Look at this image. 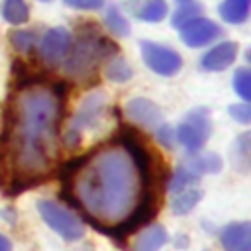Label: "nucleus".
I'll use <instances>...</instances> for the list:
<instances>
[{"label": "nucleus", "instance_id": "obj_13", "mask_svg": "<svg viewBox=\"0 0 251 251\" xmlns=\"http://www.w3.org/2000/svg\"><path fill=\"white\" fill-rule=\"evenodd\" d=\"M180 165H184L186 169H190L194 175L202 176V175H216L222 169V159L212 153V151H188V155H184V159L180 161Z\"/></svg>", "mask_w": 251, "mask_h": 251}, {"label": "nucleus", "instance_id": "obj_5", "mask_svg": "<svg viewBox=\"0 0 251 251\" xmlns=\"http://www.w3.org/2000/svg\"><path fill=\"white\" fill-rule=\"evenodd\" d=\"M37 210L43 222L65 241H78L84 235V222L80 216L71 212L69 208L53 202V200H39Z\"/></svg>", "mask_w": 251, "mask_h": 251}, {"label": "nucleus", "instance_id": "obj_11", "mask_svg": "<svg viewBox=\"0 0 251 251\" xmlns=\"http://www.w3.org/2000/svg\"><path fill=\"white\" fill-rule=\"evenodd\" d=\"M126 114L133 124L143 126V127H153L155 129L163 122L161 108L155 102H151L149 98H131L126 104Z\"/></svg>", "mask_w": 251, "mask_h": 251}, {"label": "nucleus", "instance_id": "obj_26", "mask_svg": "<svg viewBox=\"0 0 251 251\" xmlns=\"http://www.w3.org/2000/svg\"><path fill=\"white\" fill-rule=\"evenodd\" d=\"M155 137H157V141H159L163 147H167V149L175 147V143H176V135H175V129H173L171 126L163 124V122H161L157 127H155Z\"/></svg>", "mask_w": 251, "mask_h": 251}, {"label": "nucleus", "instance_id": "obj_4", "mask_svg": "<svg viewBox=\"0 0 251 251\" xmlns=\"http://www.w3.org/2000/svg\"><path fill=\"white\" fill-rule=\"evenodd\" d=\"M104 110H106V96L104 92L96 90V92H90L82 104L78 106L76 114L73 116L65 135H63V143L67 147H76L80 143V137L86 129H94L100 126L102 118H104Z\"/></svg>", "mask_w": 251, "mask_h": 251}, {"label": "nucleus", "instance_id": "obj_6", "mask_svg": "<svg viewBox=\"0 0 251 251\" xmlns=\"http://www.w3.org/2000/svg\"><path fill=\"white\" fill-rule=\"evenodd\" d=\"M212 133V120L208 108H194L190 110L182 122L176 126L175 135L176 141L186 149V151H198L204 147L206 139Z\"/></svg>", "mask_w": 251, "mask_h": 251}, {"label": "nucleus", "instance_id": "obj_1", "mask_svg": "<svg viewBox=\"0 0 251 251\" xmlns=\"http://www.w3.org/2000/svg\"><path fill=\"white\" fill-rule=\"evenodd\" d=\"M63 198L80 210L102 233H112L153 190L151 173H141L129 149L118 139L63 169Z\"/></svg>", "mask_w": 251, "mask_h": 251}, {"label": "nucleus", "instance_id": "obj_2", "mask_svg": "<svg viewBox=\"0 0 251 251\" xmlns=\"http://www.w3.org/2000/svg\"><path fill=\"white\" fill-rule=\"evenodd\" d=\"M63 118L61 90L29 82L16 94L8 112L6 131L0 137L14 159V192L39 182L59 151V126Z\"/></svg>", "mask_w": 251, "mask_h": 251}, {"label": "nucleus", "instance_id": "obj_8", "mask_svg": "<svg viewBox=\"0 0 251 251\" xmlns=\"http://www.w3.org/2000/svg\"><path fill=\"white\" fill-rule=\"evenodd\" d=\"M71 45H73L71 31L63 25H57V27L47 29L45 35L37 41V53L45 65L55 67L65 61V57L71 51Z\"/></svg>", "mask_w": 251, "mask_h": 251}, {"label": "nucleus", "instance_id": "obj_10", "mask_svg": "<svg viewBox=\"0 0 251 251\" xmlns=\"http://www.w3.org/2000/svg\"><path fill=\"white\" fill-rule=\"evenodd\" d=\"M237 43L233 41H220L214 47H210L202 57H200V67L208 73H220L231 67L237 59Z\"/></svg>", "mask_w": 251, "mask_h": 251}, {"label": "nucleus", "instance_id": "obj_7", "mask_svg": "<svg viewBox=\"0 0 251 251\" xmlns=\"http://www.w3.org/2000/svg\"><path fill=\"white\" fill-rule=\"evenodd\" d=\"M139 49H141V57H143L145 65L161 76H173L182 67V57L167 45L145 39L139 43Z\"/></svg>", "mask_w": 251, "mask_h": 251}, {"label": "nucleus", "instance_id": "obj_14", "mask_svg": "<svg viewBox=\"0 0 251 251\" xmlns=\"http://www.w3.org/2000/svg\"><path fill=\"white\" fill-rule=\"evenodd\" d=\"M167 243V231L161 224L147 226L135 239L133 251H159Z\"/></svg>", "mask_w": 251, "mask_h": 251}, {"label": "nucleus", "instance_id": "obj_19", "mask_svg": "<svg viewBox=\"0 0 251 251\" xmlns=\"http://www.w3.org/2000/svg\"><path fill=\"white\" fill-rule=\"evenodd\" d=\"M104 25L110 33L118 35V37H126L129 35V22L127 18L120 12L118 6H108L104 12Z\"/></svg>", "mask_w": 251, "mask_h": 251}, {"label": "nucleus", "instance_id": "obj_3", "mask_svg": "<svg viewBox=\"0 0 251 251\" xmlns=\"http://www.w3.org/2000/svg\"><path fill=\"white\" fill-rule=\"evenodd\" d=\"M118 53L114 41L98 35L96 31L82 33L75 45H71L69 55L65 57V73L73 78H88L96 73L102 59Z\"/></svg>", "mask_w": 251, "mask_h": 251}, {"label": "nucleus", "instance_id": "obj_17", "mask_svg": "<svg viewBox=\"0 0 251 251\" xmlns=\"http://www.w3.org/2000/svg\"><path fill=\"white\" fill-rule=\"evenodd\" d=\"M200 198H202V192H200L196 186L184 188V190H180V192H175L173 202H171V210H173V214H176V216L188 214V212L194 210V206L200 202Z\"/></svg>", "mask_w": 251, "mask_h": 251}, {"label": "nucleus", "instance_id": "obj_31", "mask_svg": "<svg viewBox=\"0 0 251 251\" xmlns=\"http://www.w3.org/2000/svg\"><path fill=\"white\" fill-rule=\"evenodd\" d=\"M206 251H210V249H206Z\"/></svg>", "mask_w": 251, "mask_h": 251}, {"label": "nucleus", "instance_id": "obj_24", "mask_svg": "<svg viewBox=\"0 0 251 251\" xmlns=\"http://www.w3.org/2000/svg\"><path fill=\"white\" fill-rule=\"evenodd\" d=\"M10 43L20 53H29L37 45V33L31 29H16L10 33Z\"/></svg>", "mask_w": 251, "mask_h": 251}, {"label": "nucleus", "instance_id": "obj_18", "mask_svg": "<svg viewBox=\"0 0 251 251\" xmlns=\"http://www.w3.org/2000/svg\"><path fill=\"white\" fill-rule=\"evenodd\" d=\"M2 18L12 25H22L29 20V6L25 0H4Z\"/></svg>", "mask_w": 251, "mask_h": 251}, {"label": "nucleus", "instance_id": "obj_12", "mask_svg": "<svg viewBox=\"0 0 251 251\" xmlns=\"http://www.w3.org/2000/svg\"><path fill=\"white\" fill-rule=\"evenodd\" d=\"M224 251H251V224L233 222L220 231Z\"/></svg>", "mask_w": 251, "mask_h": 251}, {"label": "nucleus", "instance_id": "obj_25", "mask_svg": "<svg viewBox=\"0 0 251 251\" xmlns=\"http://www.w3.org/2000/svg\"><path fill=\"white\" fill-rule=\"evenodd\" d=\"M249 139H251L249 133H241V135L237 137V141H235L233 165H237L241 173H245L247 167H249Z\"/></svg>", "mask_w": 251, "mask_h": 251}, {"label": "nucleus", "instance_id": "obj_16", "mask_svg": "<svg viewBox=\"0 0 251 251\" xmlns=\"http://www.w3.org/2000/svg\"><path fill=\"white\" fill-rule=\"evenodd\" d=\"M131 10L137 20L157 24L167 16L169 6H167V0H139L137 4H133Z\"/></svg>", "mask_w": 251, "mask_h": 251}, {"label": "nucleus", "instance_id": "obj_29", "mask_svg": "<svg viewBox=\"0 0 251 251\" xmlns=\"http://www.w3.org/2000/svg\"><path fill=\"white\" fill-rule=\"evenodd\" d=\"M0 251H12L10 239H8L6 235H2V233H0Z\"/></svg>", "mask_w": 251, "mask_h": 251}, {"label": "nucleus", "instance_id": "obj_27", "mask_svg": "<svg viewBox=\"0 0 251 251\" xmlns=\"http://www.w3.org/2000/svg\"><path fill=\"white\" fill-rule=\"evenodd\" d=\"M229 116H231L235 122H239V124L247 126V124L251 122V106H249L247 102L231 104V106H229Z\"/></svg>", "mask_w": 251, "mask_h": 251}, {"label": "nucleus", "instance_id": "obj_20", "mask_svg": "<svg viewBox=\"0 0 251 251\" xmlns=\"http://www.w3.org/2000/svg\"><path fill=\"white\" fill-rule=\"evenodd\" d=\"M176 2V8L173 12V18H171V24L178 29L184 22H188L190 18L194 16H200L202 12V6L196 2V0H175Z\"/></svg>", "mask_w": 251, "mask_h": 251}, {"label": "nucleus", "instance_id": "obj_23", "mask_svg": "<svg viewBox=\"0 0 251 251\" xmlns=\"http://www.w3.org/2000/svg\"><path fill=\"white\" fill-rule=\"evenodd\" d=\"M231 84H233L235 94H237L243 102H249V100H251V73H249L247 67L235 69L233 78H231Z\"/></svg>", "mask_w": 251, "mask_h": 251}, {"label": "nucleus", "instance_id": "obj_28", "mask_svg": "<svg viewBox=\"0 0 251 251\" xmlns=\"http://www.w3.org/2000/svg\"><path fill=\"white\" fill-rule=\"evenodd\" d=\"M63 2L75 10H98L104 6V0H63Z\"/></svg>", "mask_w": 251, "mask_h": 251}, {"label": "nucleus", "instance_id": "obj_15", "mask_svg": "<svg viewBox=\"0 0 251 251\" xmlns=\"http://www.w3.org/2000/svg\"><path fill=\"white\" fill-rule=\"evenodd\" d=\"M249 8H251V0H222L218 12L226 24L239 25V24L247 22Z\"/></svg>", "mask_w": 251, "mask_h": 251}, {"label": "nucleus", "instance_id": "obj_22", "mask_svg": "<svg viewBox=\"0 0 251 251\" xmlns=\"http://www.w3.org/2000/svg\"><path fill=\"white\" fill-rule=\"evenodd\" d=\"M106 76L110 78V80H114V82H126V80H129L131 76H133V71H131V67H129V63L126 61V59H122V57H110V61L106 63Z\"/></svg>", "mask_w": 251, "mask_h": 251}, {"label": "nucleus", "instance_id": "obj_9", "mask_svg": "<svg viewBox=\"0 0 251 251\" xmlns=\"http://www.w3.org/2000/svg\"><path fill=\"white\" fill-rule=\"evenodd\" d=\"M180 39L184 45L188 47H204V45H210L212 41L220 39L222 35V27L210 20V18H204V16H194L190 18L188 22H184L180 27Z\"/></svg>", "mask_w": 251, "mask_h": 251}, {"label": "nucleus", "instance_id": "obj_30", "mask_svg": "<svg viewBox=\"0 0 251 251\" xmlns=\"http://www.w3.org/2000/svg\"><path fill=\"white\" fill-rule=\"evenodd\" d=\"M39 2H51V0H39Z\"/></svg>", "mask_w": 251, "mask_h": 251}, {"label": "nucleus", "instance_id": "obj_21", "mask_svg": "<svg viewBox=\"0 0 251 251\" xmlns=\"http://www.w3.org/2000/svg\"><path fill=\"white\" fill-rule=\"evenodd\" d=\"M198 175H194L190 169H186L184 165H178L169 180V190L175 194V192H180L184 188H190V186H196L198 184Z\"/></svg>", "mask_w": 251, "mask_h": 251}]
</instances>
